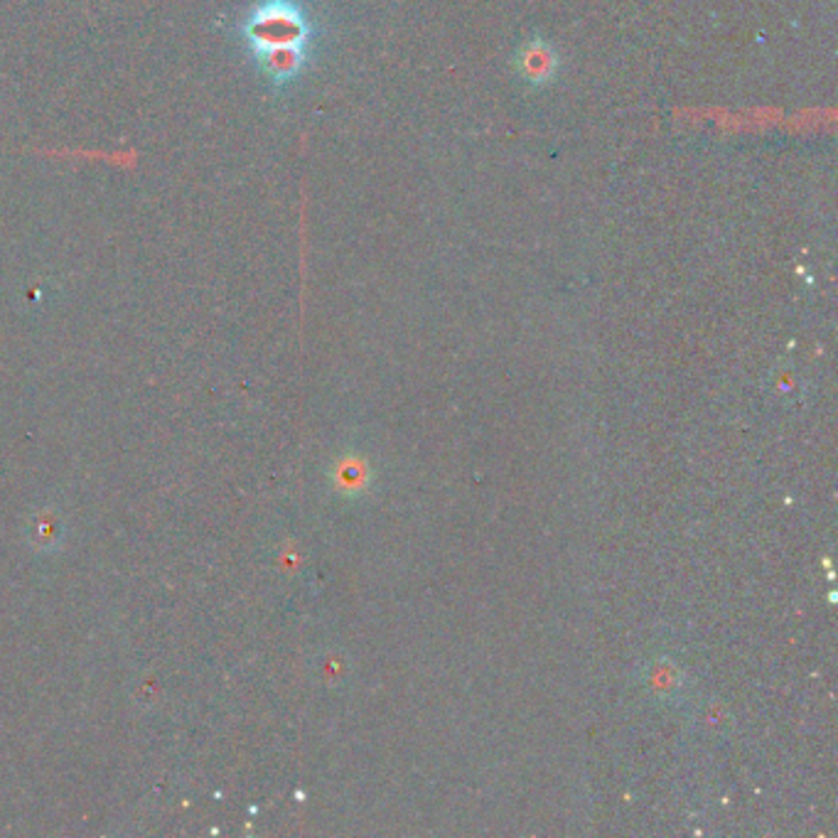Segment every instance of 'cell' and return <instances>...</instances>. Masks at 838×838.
<instances>
[{
	"mask_svg": "<svg viewBox=\"0 0 838 838\" xmlns=\"http://www.w3.org/2000/svg\"><path fill=\"white\" fill-rule=\"evenodd\" d=\"M239 40L259 77L286 94L313 69L322 25L310 0H256L239 20Z\"/></svg>",
	"mask_w": 838,
	"mask_h": 838,
	"instance_id": "6da1fadb",
	"label": "cell"
},
{
	"mask_svg": "<svg viewBox=\"0 0 838 838\" xmlns=\"http://www.w3.org/2000/svg\"><path fill=\"white\" fill-rule=\"evenodd\" d=\"M514 69L524 87L544 89L558 77V52L544 37H531L514 55Z\"/></svg>",
	"mask_w": 838,
	"mask_h": 838,
	"instance_id": "7a4b0ae2",
	"label": "cell"
}]
</instances>
